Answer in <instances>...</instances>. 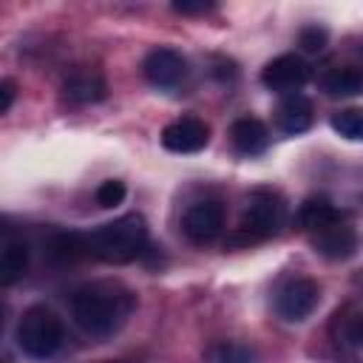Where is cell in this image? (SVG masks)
<instances>
[{
	"label": "cell",
	"mask_w": 363,
	"mask_h": 363,
	"mask_svg": "<svg viewBox=\"0 0 363 363\" xmlns=\"http://www.w3.org/2000/svg\"><path fill=\"white\" fill-rule=\"evenodd\" d=\"M142 74L159 91H179L190 79V62L182 51L162 45V48L147 51V57L142 62Z\"/></svg>",
	"instance_id": "cell-5"
},
{
	"label": "cell",
	"mask_w": 363,
	"mask_h": 363,
	"mask_svg": "<svg viewBox=\"0 0 363 363\" xmlns=\"http://www.w3.org/2000/svg\"><path fill=\"white\" fill-rule=\"evenodd\" d=\"M332 130L349 142H363V108H343L332 113Z\"/></svg>",
	"instance_id": "cell-19"
},
{
	"label": "cell",
	"mask_w": 363,
	"mask_h": 363,
	"mask_svg": "<svg viewBox=\"0 0 363 363\" xmlns=\"http://www.w3.org/2000/svg\"><path fill=\"white\" fill-rule=\"evenodd\" d=\"M332 340L343 357H349L352 363H363V312H337L332 320Z\"/></svg>",
	"instance_id": "cell-11"
},
{
	"label": "cell",
	"mask_w": 363,
	"mask_h": 363,
	"mask_svg": "<svg viewBox=\"0 0 363 363\" xmlns=\"http://www.w3.org/2000/svg\"><path fill=\"white\" fill-rule=\"evenodd\" d=\"M230 139H233V147L241 153V156H261L267 147H269V130L261 119L255 116H241L233 122L230 128Z\"/></svg>",
	"instance_id": "cell-13"
},
{
	"label": "cell",
	"mask_w": 363,
	"mask_h": 363,
	"mask_svg": "<svg viewBox=\"0 0 363 363\" xmlns=\"http://www.w3.org/2000/svg\"><path fill=\"white\" fill-rule=\"evenodd\" d=\"M309 241H312L315 252L329 258V261H346L357 250V233H354V227L346 218L332 224V227H323V230L312 233Z\"/></svg>",
	"instance_id": "cell-10"
},
{
	"label": "cell",
	"mask_w": 363,
	"mask_h": 363,
	"mask_svg": "<svg viewBox=\"0 0 363 363\" xmlns=\"http://www.w3.org/2000/svg\"><path fill=\"white\" fill-rule=\"evenodd\" d=\"M309 77H312V68L301 54H278L261 71V82L269 91H278L284 96L301 91L309 82Z\"/></svg>",
	"instance_id": "cell-8"
},
{
	"label": "cell",
	"mask_w": 363,
	"mask_h": 363,
	"mask_svg": "<svg viewBox=\"0 0 363 363\" xmlns=\"http://www.w3.org/2000/svg\"><path fill=\"white\" fill-rule=\"evenodd\" d=\"M360 286H363V275H360Z\"/></svg>",
	"instance_id": "cell-25"
},
{
	"label": "cell",
	"mask_w": 363,
	"mask_h": 363,
	"mask_svg": "<svg viewBox=\"0 0 363 363\" xmlns=\"http://www.w3.org/2000/svg\"><path fill=\"white\" fill-rule=\"evenodd\" d=\"M326 40H329V31H326L323 26H306V28H301V34H298L301 48H303V51H312V54L323 51V48H326Z\"/></svg>",
	"instance_id": "cell-21"
},
{
	"label": "cell",
	"mask_w": 363,
	"mask_h": 363,
	"mask_svg": "<svg viewBox=\"0 0 363 363\" xmlns=\"http://www.w3.org/2000/svg\"><path fill=\"white\" fill-rule=\"evenodd\" d=\"M14 96H17V85L14 79H0V113H9L11 105H14Z\"/></svg>",
	"instance_id": "cell-22"
},
{
	"label": "cell",
	"mask_w": 363,
	"mask_h": 363,
	"mask_svg": "<svg viewBox=\"0 0 363 363\" xmlns=\"http://www.w3.org/2000/svg\"><path fill=\"white\" fill-rule=\"evenodd\" d=\"M312 119H315V108H312L309 96H303L301 91L281 96V102L275 108V128L281 133L298 136V133L312 128Z\"/></svg>",
	"instance_id": "cell-12"
},
{
	"label": "cell",
	"mask_w": 363,
	"mask_h": 363,
	"mask_svg": "<svg viewBox=\"0 0 363 363\" xmlns=\"http://www.w3.org/2000/svg\"><path fill=\"white\" fill-rule=\"evenodd\" d=\"M207 363H261L258 352L238 340H221L207 349Z\"/></svg>",
	"instance_id": "cell-18"
},
{
	"label": "cell",
	"mask_w": 363,
	"mask_h": 363,
	"mask_svg": "<svg viewBox=\"0 0 363 363\" xmlns=\"http://www.w3.org/2000/svg\"><path fill=\"white\" fill-rule=\"evenodd\" d=\"M320 303V286L312 278H292L275 292V315L286 323L306 320Z\"/></svg>",
	"instance_id": "cell-7"
},
{
	"label": "cell",
	"mask_w": 363,
	"mask_h": 363,
	"mask_svg": "<svg viewBox=\"0 0 363 363\" xmlns=\"http://www.w3.org/2000/svg\"><path fill=\"white\" fill-rule=\"evenodd\" d=\"M346 216H343V210L337 207V204H332L329 199H323V196H309L301 207H298V224L312 235V233H318V230H323V227H332V224H337V221H343Z\"/></svg>",
	"instance_id": "cell-14"
},
{
	"label": "cell",
	"mask_w": 363,
	"mask_h": 363,
	"mask_svg": "<svg viewBox=\"0 0 363 363\" xmlns=\"http://www.w3.org/2000/svg\"><path fill=\"white\" fill-rule=\"evenodd\" d=\"M125 182H119V179H105L99 187H96V204L99 207H116V204H122V199H125Z\"/></svg>",
	"instance_id": "cell-20"
},
{
	"label": "cell",
	"mask_w": 363,
	"mask_h": 363,
	"mask_svg": "<svg viewBox=\"0 0 363 363\" xmlns=\"http://www.w3.org/2000/svg\"><path fill=\"white\" fill-rule=\"evenodd\" d=\"M102 363H128V360H102Z\"/></svg>",
	"instance_id": "cell-24"
},
{
	"label": "cell",
	"mask_w": 363,
	"mask_h": 363,
	"mask_svg": "<svg viewBox=\"0 0 363 363\" xmlns=\"http://www.w3.org/2000/svg\"><path fill=\"white\" fill-rule=\"evenodd\" d=\"M210 142V128L199 116H182L164 125L162 130V147L170 153H199Z\"/></svg>",
	"instance_id": "cell-9"
},
{
	"label": "cell",
	"mask_w": 363,
	"mask_h": 363,
	"mask_svg": "<svg viewBox=\"0 0 363 363\" xmlns=\"http://www.w3.org/2000/svg\"><path fill=\"white\" fill-rule=\"evenodd\" d=\"M71 318L88 337H113L133 315L136 295L119 281H91L71 292Z\"/></svg>",
	"instance_id": "cell-1"
},
{
	"label": "cell",
	"mask_w": 363,
	"mask_h": 363,
	"mask_svg": "<svg viewBox=\"0 0 363 363\" xmlns=\"http://www.w3.org/2000/svg\"><path fill=\"white\" fill-rule=\"evenodd\" d=\"M323 91L329 96H357L363 94V68L360 65H335L323 74Z\"/></svg>",
	"instance_id": "cell-16"
},
{
	"label": "cell",
	"mask_w": 363,
	"mask_h": 363,
	"mask_svg": "<svg viewBox=\"0 0 363 363\" xmlns=\"http://www.w3.org/2000/svg\"><path fill=\"white\" fill-rule=\"evenodd\" d=\"M284 224H286V207H284L281 196L272 193V190H255V193L247 199L244 213H241L235 230L230 233L227 244H230V247L261 244V241L278 235Z\"/></svg>",
	"instance_id": "cell-3"
},
{
	"label": "cell",
	"mask_w": 363,
	"mask_h": 363,
	"mask_svg": "<svg viewBox=\"0 0 363 363\" xmlns=\"http://www.w3.org/2000/svg\"><path fill=\"white\" fill-rule=\"evenodd\" d=\"M88 255L102 264H130L147 247V221L142 213H125L85 233Z\"/></svg>",
	"instance_id": "cell-2"
},
{
	"label": "cell",
	"mask_w": 363,
	"mask_h": 363,
	"mask_svg": "<svg viewBox=\"0 0 363 363\" xmlns=\"http://www.w3.org/2000/svg\"><path fill=\"white\" fill-rule=\"evenodd\" d=\"M182 233L196 247L213 244L224 233V204L218 199L193 201L182 216Z\"/></svg>",
	"instance_id": "cell-6"
},
{
	"label": "cell",
	"mask_w": 363,
	"mask_h": 363,
	"mask_svg": "<svg viewBox=\"0 0 363 363\" xmlns=\"http://www.w3.org/2000/svg\"><path fill=\"white\" fill-rule=\"evenodd\" d=\"M213 9V3H173V11H179V14H204V11H210Z\"/></svg>",
	"instance_id": "cell-23"
},
{
	"label": "cell",
	"mask_w": 363,
	"mask_h": 363,
	"mask_svg": "<svg viewBox=\"0 0 363 363\" xmlns=\"http://www.w3.org/2000/svg\"><path fill=\"white\" fill-rule=\"evenodd\" d=\"M62 96L74 105H88L99 102L105 96V82L96 74H74L62 82Z\"/></svg>",
	"instance_id": "cell-17"
},
{
	"label": "cell",
	"mask_w": 363,
	"mask_h": 363,
	"mask_svg": "<svg viewBox=\"0 0 363 363\" xmlns=\"http://www.w3.org/2000/svg\"><path fill=\"white\" fill-rule=\"evenodd\" d=\"M28 258H31L28 244L17 235H6L0 247V284L3 286L17 284L28 269Z\"/></svg>",
	"instance_id": "cell-15"
},
{
	"label": "cell",
	"mask_w": 363,
	"mask_h": 363,
	"mask_svg": "<svg viewBox=\"0 0 363 363\" xmlns=\"http://www.w3.org/2000/svg\"><path fill=\"white\" fill-rule=\"evenodd\" d=\"M14 340L20 346V352L31 360H48L54 357L62 346H65V326H62V318L37 303V306H28L20 320H17V329H14Z\"/></svg>",
	"instance_id": "cell-4"
}]
</instances>
